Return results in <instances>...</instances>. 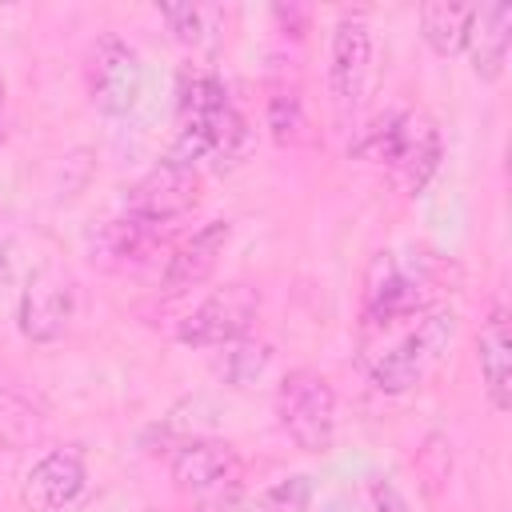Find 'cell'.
<instances>
[{
    "label": "cell",
    "instance_id": "cell-1",
    "mask_svg": "<svg viewBox=\"0 0 512 512\" xmlns=\"http://www.w3.org/2000/svg\"><path fill=\"white\" fill-rule=\"evenodd\" d=\"M452 332H456V316L448 308L420 312L416 316V328L404 332L388 352L376 356V364H372V388L376 392H388V396H400V392L416 388L432 372V364L448 352Z\"/></svg>",
    "mask_w": 512,
    "mask_h": 512
},
{
    "label": "cell",
    "instance_id": "cell-2",
    "mask_svg": "<svg viewBox=\"0 0 512 512\" xmlns=\"http://www.w3.org/2000/svg\"><path fill=\"white\" fill-rule=\"evenodd\" d=\"M276 420L292 436L296 448L324 452L336 436V392H332V384L312 368L288 372L280 392H276Z\"/></svg>",
    "mask_w": 512,
    "mask_h": 512
},
{
    "label": "cell",
    "instance_id": "cell-3",
    "mask_svg": "<svg viewBox=\"0 0 512 512\" xmlns=\"http://www.w3.org/2000/svg\"><path fill=\"white\" fill-rule=\"evenodd\" d=\"M256 312H260V292L252 284L236 280V284H224L212 296H204L180 320L176 336L188 348H228V344H236V340L248 336Z\"/></svg>",
    "mask_w": 512,
    "mask_h": 512
},
{
    "label": "cell",
    "instance_id": "cell-4",
    "mask_svg": "<svg viewBox=\"0 0 512 512\" xmlns=\"http://www.w3.org/2000/svg\"><path fill=\"white\" fill-rule=\"evenodd\" d=\"M88 92L104 116H128L144 92V64L128 40L104 32L88 56Z\"/></svg>",
    "mask_w": 512,
    "mask_h": 512
},
{
    "label": "cell",
    "instance_id": "cell-5",
    "mask_svg": "<svg viewBox=\"0 0 512 512\" xmlns=\"http://www.w3.org/2000/svg\"><path fill=\"white\" fill-rule=\"evenodd\" d=\"M428 280L420 272L400 268L396 252H376L368 280H364V324L388 328L396 320L428 312Z\"/></svg>",
    "mask_w": 512,
    "mask_h": 512
},
{
    "label": "cell",
    "instance_id": "cell-6",
    "mask_svg": "<svg viewBox=\"0 0 512 512\" xmlns=\"http://www.w3.org/2000/svg\"><path fill=\"white\" fill-rule=\"evenodd\" d=\"M72 308H76V288H72V276L56 264H44L28 276L24 292H20V332L24 340L32 344H52L64 336L68 320H72Z\"/></svg>",
    "mask_w": 512,
    "mask_h": 512
},
{
    "label": "cell",
    "instance_id": "cell-7",
    "mask_svg": "<svg viewBox=\"0 0 512 512\" xmlns=\"http://www.w3.org/2000/svg\"><path fill=\"white\" fill-rule=\"evenodd\" d=\"M200 172L196 168H180L160 160L152 172H144L132 192H128V212L156 220V224H172L180 216H188L200 204Z\"/></svg>",
    "mask_w": 512,
    "mask_h": 512
},
{
    "label": "cell",
    "instance_id": "cell-8",
    "mask_svg": "<svg viewBox=\"0 0 512 512\" xmlns=\"http://www.w3.org/2000/svg\"><path fill=\"white\" fill-rule=\"evenodd\" d=\"M372 72V32L360 16H344L332 32V52H328V92L340 112H352L364 100Z\"/></svg>",
    "mask_w": 512,
    "mask_h": 512
},
{
    "label": "cell",
    "instance_id": "cell-9",
    "mask_svg": "<svg viewBox=\"0 0 512 512\" xmlns=\"http://www.w3.org/2000/svg\"><path fill=\"white\" fill-rule=\"evenodd\" d=\"M440 156H444V144H440L436 120L424 116V112H400V128H396L388 168H392L396 184L404 188V196H420L428 188V180L440 168Z\"/></svg>",
    "mask_w": 512,
    "mask_h": 512
},
{
    "label": "cell",
    "instance_id": "cell-10",
    "mask_svg": "<svg viewBox=\"0 0 512 512\" xmlns=\"http://www.w3.org/2000/svg\"><path fill=\"white\" fill-rule=\"evenodd\" d=\"M84 484H88V468L80 448H52L24 472L20 500L28 512H60L84 492Z\"/></svg>",
    "mask_w": 512,
    "mask_h": 512
},
{
    "label": "cell",
    "instance_id": "cell-11",
    "mask_svg": "<svg viewBox=\"0 0 512 512\" xmlns=\"http://www.w3.org/2000/svg\"><path fill=\"white\" fill-rule=\"evenodd\" d=\"M172 480L180 492H192L196 500L216 492V488H228V484H240V456L228 440H212V436H196L188 444L176 448L172 456Z\"/></svg>",
    "mask_w": 512,
    "mask_h": 512
},
{
    "label": "cell",
    "instance_id": "cell-12",
    "mask_svg": "<svg viewBox=\"0 0 512 512\" xmlns=\"http://www.w3.org/2000/svg\"><path fill=\"white\" fill-rule=\"evenodd\" d=\"M228 240H232V224L228 220H208L204 228H196L188 240H180L172 248L168 264H164V276H160V288L168 296H180V292L200 288L216 272Z\"/></svg>",
    "mask_w": 512,
    "mask_h": 512
},
{
    "label": "cell",
    "instance_id": "cell-13",
    "mask_svg": "<svg viewBox=\"0 0 512 512\" xmlns=\"http://www.w3.org/2000/svg\"><path fill=\"white\" fill-rule=\"evenodd\" d=\"M168 232H172V224H156V220H144L132 212L112 216L92 236V260H100L104 268H136L168 240Z\"/></svg>",
    "mask_w": 512,
    "mask_h": 512
},
{
    "label": "cell",
    "instance_id": "cell-14",
    "mask_svg": "<svg viewBox=\"0 0 512 512\" xmlns=\"http://www.w3.org/2000/svg\"><path fill=\"white\" fill-rule=\"evenodd\" d=\"M508 44H512V8L504 0H488L480 8H472V20H468V60H472V72L492 84L504 76V64H508Z\"/></svg>",
    "mask_w": 512,
    "mask_h": 512
},
{
    "label": "cell",
    "instance_id": "cell-15",
    "mask_svg": "<svg viewBox=\"0 0 512 512\" xmlns=\"http://www.w3.org/2000/svg\"><path fill=\"white\" fill-rule=\"evenodd\" d=\"M476 360H480V380L496 412L512 408V336H508V316L496 308L476 336Z\"/></svg>",
    "mask_w": 512,
    "mask_h": 512
},
{
    "label": "cell",
    "instance_id": "cell-16",
    "mask_svg": "<svg viewBox=\"0 0 512 512\" xmlns=\"http://www.w3.org/2000/svg\"><path fill=\"white\" fill-rule=\"evenodd\" d=\"M192 120L204 124V136H208V160H212L216 168H236V164L248 160L256 136H252L248 120H244L232 104H224V108H216V112H208V116H192Z\"/></svg>",
    "mask_w": 512,
    "mask_h": 512
},
{
    "label": "cell",
    "instance_id": "cell-17",
    "mask_svg": "<svg viewBox=\"0 0 512 512\" xmlns=\"http://www.w3.org/2000/svg\"><path fill=\"white\" fill-rule=\"evenodd\" d=\"M468 20H472V8L468 4H448V0L420 4V36L428 40V48L436 56H456L464 48Z\"/></svg>",
    "mask_w": 512,
    "mask_h": 512
},
{
    "label": "cell",
    "instance_id": "cell-18",
    "mask_svg": "<svg viewBox=\"0 0 512 512\" xmlns=\"http://www.w3.org/2000/svg\"><path fill=\"white\" fill-rule=\"evenodd\" d=\"M44 436V416L32 400H24L12 388H0V448L4 452H24L40 444Z\"/></svg>",
    "mask_w": 512,
    "mask_h": 512
},
{
    "label": "cell",
    "instance_id": "cell-19",
    "mask_svg": "<svg viewBox=\"0 0 512 512\" xmlns=\"http://www.w3.org/2000/svg\"><path fill=\"white\" fill-rule=\"evenodd\" d=\"M164 24L172 28V36L188 48H200L208 40H216V20H220V8H200V4H164L160 8Z\"/></svg>",
    "mask_w": 512,
    "mask_h": 512
},
{
    "label": "cell",
    "instance_id": "cell-20",
    "mask_svg": "<svg viewBox=\"0 0 512 512\" xmlns=\"http://www.w3.org/2000/svg\"><path fill=\"white\" fill-rule=\"evenodd\" d=\"M224 104H232V100H228V92H224V84H220L216 72L196 68V72H184L180 76V116L184 120L208 116V112H216Z\"/></svg>",
    "mask_w": 512,
    "mask_h": 512
},
{
    "label": "cell",
    "instance_id": "cell-21",
    "mask_svg": "<svg viewBox=\"0 0 512 512\" xmlns=\"http://www.w3.org/2000/svg\"><path fill=\"white\" fill-rule=\"evenodd\" d=\"M308 504H312V480L308 476H284L272 488H264L240 512H308Z\"/></svg>",
    "mask_w": 512,
    "mask_h": 512
},
{
    "label": "cell",
    "instance_id": "cell-22",
    "mask_svg": "<svg viewBox=\"0 0 512 512\" xmlns=\"http://www.w3.org/2000/svg\"><path fill=\"white\" fill-rule=\"evenodd\" d=\"M268 360H272V352H268L264 344L236 340V344H228V356H224L220 372H224V380H228V384L248 388V384H256V376L268 368Z\"/></svg>",
    "mask_w": 512,
    "mask_h": 512
},
{
    "label": "cell",
    "instance_id": "cell-23",
    "mask_svg": "<svg viewBox=\"0 0 512 512\" xmlns=\"http://www.w3.org/2000/svg\"><path fill=\"white\" fill-rule=\"evenodd\" d=\"M268 128L280 144H296L304 136V108L296 92H276L268 100Z\"/></svg>",
    "mask_w": 512,
    "mask_h": 512
},
{
    "label": "cell",
    "instance_id": "cell-24",
    "mask_svg": "<svg viewBox=\"0 0 512 512\" xmlns=\"http://www.w3.org/2000/svg\"><path fill=\"white\" fill-rule=\"evenodd\" d=\"M372 500H376V512H404V500H400L396 488L384 484V480L372 484Z\"/></svg>",
    "mask_w": 512,
    "mask_h": 512
},
{
    "label": "cell",
    "instance_id": "cell-25",
    "mask_svg": "<svg viewBox=\"0 0 512 512\" xmlns=\"http://www.w3.org/2000/svg\"><path fill=\"white\" fill-rule=\"evenodd\" d=\"M272 16H276L284 28H288V24H296V36H300V28L308 24V8H296V4H288V8H284V4H276V8H272Z\"/></svg>",
    "mask_w": 512,
    "mask_h": 512
},
{
    "label": "cell",
    "instance_id": "cell-26",
    "mask_svg": "<svg viewBox=\"0 0 512 512\" xmlns=\"http://www.w3.org/2000/svg\"><path fill=\"white\" fill-rule=\"evenodd\" d=\"M8 136V80H4V68H0V144Z\"/></svg>",
    "mask_w": 512,
    "mask_h": 512
}]
</instances>
